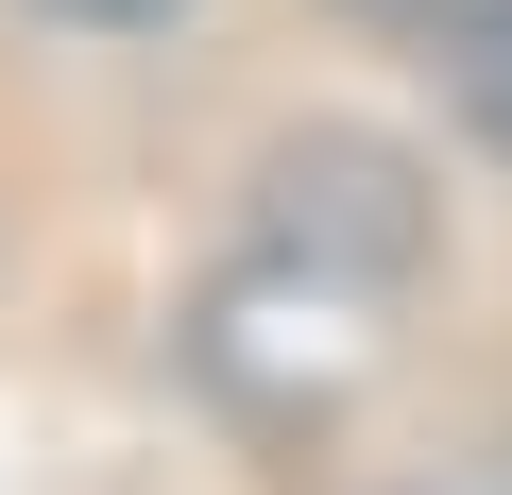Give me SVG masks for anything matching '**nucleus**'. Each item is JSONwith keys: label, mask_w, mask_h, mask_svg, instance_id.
<instances>
[{"label": "nucleus", "mask_w": 512, "mask_h": 495, "mask_svg": "<svg viewBox=\"0 0 512 495\" xmlns=\"http://www.w3.org/2000/svg\"><path fill=\"white\" fill-rule=\"evenodd\" d=\"M410 495H512V444H495V461H444V478H410Z\"/></svg>", "instance_id": "3"}, {"label": "nucleus", "mask_w": 512, "mask_h": 495, "mask_svg": "<svg viewBox=\"0 0 512 495\" xmlns=\"http://www.w3.org/2000/svg\"><path fill=\"white\" fill-rule=\"evenodd\" d=\"M444 86H461V120L512 154V0H461V18H444Z\"/></svg>", "instance_id": "2"}, {"label": "nucleus", "mask_w": 512, "mask_h": 495, "mask_svg": "<svg viewBox=\"0 0 512 495\" xmlns=\"http://www.w3.org/2000/svg\"><path fill=\"white\" fill-rule=\"evenodd\" d=\"M410 274H427V188H410V154L308 137V154H274L256 239L222 257V291H205V376H222L239 410H342V393L393 359Z\"/></svg>", "instance_id": "1"}, {"label": "nucleus", "mask_w": 512, "mask_h": 495, "mask_svg": "<svg viewBox=\"0 0 512 495\" xmlns=\"http://www.w3.org/2000/svg\"><path fill=\"white\" fill-rule=\"evenodd\" d=\"M359 18H444V0H359Z\"/></svg>", "instance_id": "5"}, {"label": "nucleus", "mask_w": 512, "mask_h": 495, "mask_svg": "<svg viewBox=\"0 0 512 495\" xmlns=\"http://www.w3.org/2000/svg\"><path fill=\"white\" fill-rule=\"evenodd\" d=\"M52 18H171V0H52Z\"/></svg>", "instance_id": "4"}]
</instances>
